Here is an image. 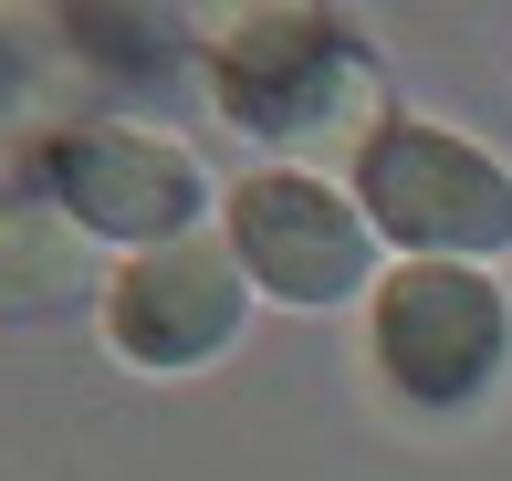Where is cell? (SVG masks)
<instances>
[{
    "label": "cell",
    "instance_id": "obj_4",
    "mask_svg": "<svg viewBox=\"0 0 512 481\" xmlns=\"http://www.w3.org/2000/svg\"><path fill=\"white\" fill-rule=\"evenodd\" d=\"M230 262L251 272V293L293 314H324V304H356L366 272H377V241H366V210H345L324 178L304 168H262L230 189Z\"/></svg>",
    "mask_w": 512,
    "mask_h": 481
},
{
    "label": "cell",
    "instance_id": "obj_2",
    "mask_svg": "<svg viewBox=\"0 0 512 481\" xmlns=\"http://www.w3.org/2000/svg\"><path fill=\"white\" fill-rule=\"evenodd\" d=\"M356 199L398 251L418 262H492L512 251V168L492 147L450 126H418V116H387V136L356 157Z\"/></svg>",
    "mask_w": 512,
    "mask_h": 481
},
{
    "label": "cell",
    "instance_id": "obj_1",
    "mask_svg": "<svg viewBox=\"0 0 512 481\" xmlns=\"http://www.w3.org/2000/svg\"><path fill=\"white\" fill-rule=\"evenodd\" d=\"M209 95L241 136L283 147L293 168L314 157H366L387 136V63L335 11H241L209 32Z\"/></svg>",
    "mask_w": 512,
    "mask_h": 481
},
{
    "label": "cell",
    "instance_id": "obj_5",
    "mask_svg": "<svg viewBox=\"0 0 512 481\" xmlns=\"http://www.w3.org/2000/svg\"><path fill=\"white\" fill-rule=\"evenodd\" d=\"M241 314H251V272L230 262V241H168V251H126L105 293V346L147 377H189L241 346Z\"/></svg>",
    "mask_w": 512,
    "mask_h": 481
},
{
    "label": "cell",
    "instance_id": "obj_8",
    "mask_svg": "<svg viewBox=\"0 0 512 481\" xmlns=\"http://www.w3.org/2000/svg\"><path fill=\"white\" fill-rule=\"evenodd\" d=\"M53 95H74V84H53V32L42 21H0V136L42 126Z\"/></svg>",
    "mask_w": 512,
    "mask_h": 481
},
{
    "label": "cell",
    "instance_id": "obj_6",
    "mask_svg": "<svg viewBox=\"0 0 512 481\" xmlns=\"http://www.w3.org/2000/svg\"><path fill=\"white\" fill-rule=\"evenodd\" d=\"M42 189H53L63 220H84L95 241H126V251H168L189 241L199 220V168L189 147L147 126H74L42 147Z\"/></svg>",
    "mask_w": 512,
    "mask_h": 481
},
{
    "label": "cell",
    "instance_id": "obj_3",
    "mask_svg": "<svg viewBox=\"0 0 512 481\" xmlns=\"http://www.w3.org/2000/svg\"><path fill=\"white\" fill-rule=\"evenodd\" d=\"M377 377L398 387L408 408L450 419V408L492 398L502 356H512V304L492 272L471 262H398L377 283Z\"/></svg>",
    "mask_w": 512,
    "mask_h": 481
},
{
    "label": "cell",
    "instance_id": "obj_7",
    "mask_svg": "<svg viewBox=\"0 0 512 481\" xmlns=\"http://www.w3.org/2000/svg\"><path fill=\"white\" fill-rule=\"evenodd\" d=\"M95 231L63 220L53 199H0V314H42V304H74L84 272H95Z\"/></svg>",
    "mask_w": 512,
    "mask_h": 481
}]
</instances>
